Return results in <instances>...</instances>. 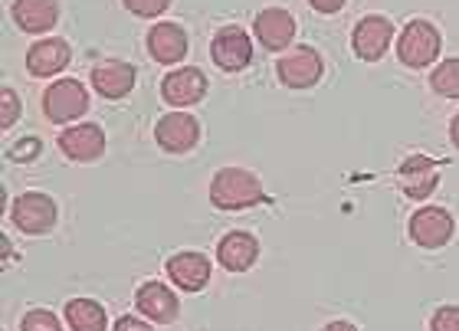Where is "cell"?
Segmentation results:
<instances>
[{"label": "cell", "instance_id": "cb8c5ba5", "mask_svg": "<svg viewBox=\"0 0 459 331\" xmlns=\"http://www.w3.org/2000/svg\"><path fill=\"white\" fill-rule=\"evenodd\" d=\"M20 331H66V322H59V315L49 309H30L20 318Z\"/></svg>", "mask_w": 459, "mask_h": 331}, {"label": "cell", "instance_id": "6da1fadb", "mask_svg": "<svg viewBox=\"0 0 459 331\" xmlns=\"http://www.w3.org/2000/svg\"><path fill=\"white\" fill-rule=\"evenodd\" d=\"M207 194H211L213 207L230 210V213L233 210H249L266 200V187H263L259 174H253L249 168H237V164L217 170L211 178Z\"/></svg>", "mask_w": 459, "mask_h": 331}, {"label": "cell", "instance_id": "4316f807", "mask_svg": "<svg viewBox=\"0 0 459 331\" xmlns=\"http://www.w3.org/2000/svg\"><path fill=\"white\" fill-rule=\"evenodd\" d=\"M430 331H459V305H440L430 315Z\"/></svg>", "mask_w": 459, "mask_h": 331}, {"label": "cell", "instance_id": "1f68e13d", "mask_svg": "<svg viewBox=\"0 0 459 331\" xmlns=\"http://www.w3.org/2000/svg\"><path fill=\"white\" fill-rule=\"evenodd\" d=\"M0 253H4V266H7V259H13V243L7 240V233L0 237Z\"/></svg>", "mask_w": 459, "mask_h": 331}, {"label": "cell", "instance_id": "ba28073f", "mask_svg": "<svg viewBox=\"0 0 459 331\" xmlns=\"http://www.w3.org/2000/svg\"><path fill=\"white\" fill-rule=\"evenodd\" d=\"M211 92V79L204 73L201 66H174L171 73H164L161 79V99L164 105H171V109H194L197 102H204Z\"/></svg>", "mask_w": 459, "mask_h": 331}, {"label": "cell", "instance_id": "e0dca14e", "mask_svg": "<svg viewBox=\"0 0 459 331\" xmlns=\"http://www.w3.org/2000/svg\"><path fill=\"white\" fill-rule=\"evenodd\" d=\"M134 309L154 325H171L181 315V299L174 292V285L161 283V279H148L134 289Z\"/></svg>", "mask_w": 459, "mask_h": 331}, {"label": "cell", "instance_id": "8fae6325", "mask_svg": "<svg viewBox=\"0 0 459 331\" xmlns=\"http://www.w3.org/2000/svg\"><path fill=\"white\" fill-rule=\"evenodd\" d=\"M211 59L223 73H243L253 63V33L239 27V23H227L211 37Z\"/></svg>", "mask_w": 459, "mask_h": 331}, {"label": "cell", "instance_id": "7402d4cb", "mask_svg": "<svg viewBox=\"0 0 459 331\" xmlns=\"http://www.w3.org/2000/svg\"><path fill=\"white\" fill-rule=\"evenodd\" d=\"M430 89L440 99H459V57L440 59L437 66L430 69Z\"/></svg>", "mask_w": 459, "mask_h": 331}, {"label": "cell", "instance_id": "9c48e42d", "mask_svg": "<svg viewBox=\"0 0 459 331\" xmlns=\"http://www.w3.org/2000/svg\"><path fill=\"white\" fill-rule=\"evenodd\" d=\"M154 144L164 154H191L201 144V122H197V115L181 112V109L161 115L154 122Z\"/></svg>", "mask_w": 459, "mask_h": 331}, {"label": "cell", "instance_id": "d4e9b609", "mask_svg": "<svg viewBox=\"0 0 459 331\" xmlns=\"http://www.w3.org/2000/svg\"><path fill=\"white\" fill-rule=\"evenodd\" d=\"M39 154H43V138H39V135H23V138H17V142L7 148V158L17 164L33 161Z\"/></svg>", "mask_w": 459, "mask_h": 331}, {"label": "cell", "instance_id": "5b68a950", "mask_svg": "<svg viewBox=\"0 0 459 331\" xmlns=\"http://www.w3.org/2000/svg\"><path fill=\"white\" fill-rule=\"evenodd\" d=\"M325 76V57L316 47H292L276 59V79L292 92L302 89H316Z\"/></svg>", "mask_w": 459, "mask_h": 331}, {"label": "cell", "instance_id": "9a60e30c", "mask_svg": "<svg viewBox=\"0 0 459 331\" xmlns=\"http://www.w3.org/2000/svg\"><path fill=\"white\" fill-rule=\"evenodd\" d=\"M164 275H168V283L174 289H181V292H204L213 279V263L211 256L197 253V249H181V253L168 256V263H164Z\"/></svg>", "mask_w": 459, "mask_h": 331}, {"label": "cell", "instance_id": "52a82bcc", "mask_svg": "<svg viewBox=\"0 0 459 331\" xmlns=\"http://www.w3.org/2000/svg\"><path fill=\"white\" fill-rule=\"evenodd\" d=\"M394 43H397V30L384 13H368L351 30V49L361 63H381Z\"/></svg>", "mask_w": 459, "mask_h": 331}, {"label": "cell", "instance_id": "ac0fdd59", "mask_svg": "<svg viewBox=\"0 0 459 331\" xmlns=\"http://www.w3.org/2000/svg\"><path fill=\"white\" fill-rule=\"evenodd\" d=\"M397 187L411 200H427L440 187V164L427 154H411L397 168Z\"/></svg>", "mask_w": 459, "mask_h": 331}, {"label": "cell", "instance_id": "484cf974", "mask_svg": "<svg viewBox=\"0 0 459 331\" xmlns=\"http://www.w3.org/2000/svg\"><path fill=\"white\" fill-rule=\"evenodd\" d=\"M122 7L128 10L132 17L158 20V17H164V10L171 7V0H122Z\"/></svg>", "mask_w": 459, "mask_h": 331}, {"label": "cell", "instance_id": "f546056e", "mask_svg": "<svg viewBox=\"0 0 459 331\" xmlns=\"http://www.w3.org/2000/svg\"><path fill=\"white\" fill-rule=\"evenodd\" d=\"M322 331H358V325L348 322V318H335V322L322 325Z\"/></svg>", "mask_w": 459, "mask_h": 331}, {"label": "cell", "instance_id": "4dcf8cb0", "mask_svg": "<svg viewBox=\"0 0 459 331\" xmlns=\"http://www.w3.org/2000/svg\"><path fill=\"white\" fill-rule=\"evenodd\" d=\"M450 142H453V148L459 152V112L450 118Z\"/></svg>", "mask_w": 459, "mask_h": 331}, {"label": "cell", "instance_id": "30bf717a", "mask_svg": "<svg viewBox=\"0 0 459 331\" xmlns=\"http://www.w3.org/2000/svg\"><path fill=\"white\" fill-rule=\"evenodd\" d=\"M296 33H299V23L292 17V10L286 7H263L253 17V37H256V43L266 53H279L282 57L286 49H292Z\"/></svg>", "mask_w": 459, "mask_h": 331}, {"label": "cell", "instance_id": "7c38bea8", "mask_svg": "<svg viewBox=\"0 0 459 331\" xmlns=\"http://www.w3.org/2000/svg\"><path fill=\"white\" fill-rule=\"evenodd\" d=\"M144 49H148V57L154 63H161V66H178L187 59L191 53V37H187V30L181 23H174V20H154L148 33H144Z\"/></svg>", "mask_w": 459, "mask_h": 331}, {"label": "cell", "instance_id": "8992f818", "mask_svg": "<svg viewBox=\"0 0 459 331\" xmlns=\"http://www.w3.org/2000/svg\"><path fill=\"white\" fill-rule=\"evenodd\" d=\"M407 237L420 249H443L456 237V220H453V213L446 207L423 204L407 220Z\"/></svg>", "mask_w": 459, "mask_h": 331}, {"label": "cell", "instance_id": "83f0119b", "mask_svg": "<svg viewBox=\"0 0 459 331\" xmlns=\"http://www.w3.org/2000/svg\"><path fill=\"white\" fill-rule=\"evenodd\" d=\"M112 331H154V322H148L144 315H118Z\"/></svg>", "mask_w": 459, "mask_h": 331}, {"label": "cell", "instance_id": "2e32d148", "mask_svg": "<svg viewBox=\"0 0 459 331\" xmlns=\"http://www.w3.org/2000/svg\"><path fill=\"white\" fill-rule=\"evenodd\" d=\"M23 66L33 79H59L73 66V47L63 37H43L30 43Z\"/></svg>", "mask_w": 459, "mask_h": 331}, {"label": "cell", "instance_id": "7a4b0ae2", "mask_svg": "<svg viewBox=\"0 0 459 331\" xmlns=\"http://www.w3.org/2000/svg\"><path fill=\"white\" fill-rule=\"evenodd\" d=\"M89 105H92V92L86 89L82 79L73 76H59L43 89V99H39V109H43V118L56 128H69V125L82 122L89 115Z\"/></svg>", "mask_w": 459, "mask_h": 331}, {"label": "cell", "instance_id": "f1b7e54d", "mask_svg": "<svg viewBox=\"0 0 459 331\" xmlns=\"http://www.w3.org/2000/svg\"><path fill=\"white\" fill-rule=\"evenodd\" d=\"M344 4H348V0H308V7L316 10V13H322V17H335V13H342Z\"/></svg>", "mask_w": 459, "mask_h": 331}, {"label": "cell", "instance_id": "3957f363", "mask_svg": "<svg viewBox=\"0 0 459 331\" xmlns=\"http://www.w3.org/2000/svg\"><path fill=\"white\" fill-rule=\"evenodd\" d=\"M440 53H443V33L433 20L413 17L397 33V63L413 69V73L437 66Z\"/></svg>", "mask_w": 459, "mask_h": 331}, {"label": "cell", "instance_id": "44dd1931", "mask_svg": "<svg viewBox=\"0 0 459 331\" xmlns=\"http://www.w3.org/2000/svg\"><path fill=\"white\" fill-rule=\"evenodd\" d=\"M63 322L69 331H108V312L96 299H69L63 305Z\"/></svg>", "mask_w": 459, "mask_h": 331}, {"label": "cell", "instance_id": "277c9868", "mask_svg": "<svg viewBox=\"0 0 459 331\" xmlns=\"http://www.w3.org/2000/svg\"><path fill=\"white\" fill-rule=\"evenodd\" d=\"M10 223L23 237H47L59 223V204L47 190H23L10 204Z\"/></svg>", "mask_w": 459, "mask_h": 331}, {"label": "cell", "instance_id": "d6986e66", "mask_svg": "<svg viewBox=\"0 0 459 331\" xmlns=\"http://www.w3.org/2000/svg\"><path fill=\"white\" fill-rule=\"evenodd\" d=\"M63 17V7L59 0H13L10 4V20L20 33H30V37H47L53 33Z\"/></svg>", "mask_w": 459, "mask_h": 331}, {"label": "cell", "instance_id": "4fadbf2b", "mask_svg": "<svg viewBox=\"0 0 459 331\" xmlns=\"http://www.w3.org/2000/svg\"><path fill=\"white\" fill-rule=\"evenodd\" d=\"M134 83H138L134 63L118 59V57L99 59L96 66H92V73H89V89L96 95H102L106 102H122V99H128Z\"/></svg>", "mask_w": 459, "mask_h": 331}, {"label": "cell", "instance_id": "5bb4252c", "mask_svg": "<svg viewBox=\"0 0 459 331\" xmlns=\"http://www.w3.org/2000/svg\"><path fill=\"white\" fill-rule=\"evenodd\" d=\"M108 148L106 128L96 122H76L59 132V152L73 164H92L99 161Z\"/></svg>", "mask_w": 459, "mask_h": 331}, {"label": "cell", "instance_id": "603a6c76", "mask_svg": "<svg viewBox=\"0 0 459 331\" xmlns=\"http://www.w3.org/2000/svg\"><path fill=\"white\" fill-rule=\"evenodd\" d=\"M20 115H23L20 92L13 89V85H4V89H0V132L7 135L10 128L20 122Z\"/></svg>", "mask_w": 459, "mask_h": 331}, {"label": "cell", "instance_id": "ffe728a7", "mask_svg": "<svg viewBox=\"0 0 459 331\" xmlns=\"http://www.w3.org/2000/svg\"><path fill=\"white\" fill-rule=\"evenodd\" d=\"M217 263L227 273H249L259 263V240L249 230H230L217 243Z\"/></svg>", "mask_w": 459, "mask_h": 331}]
</instances>
